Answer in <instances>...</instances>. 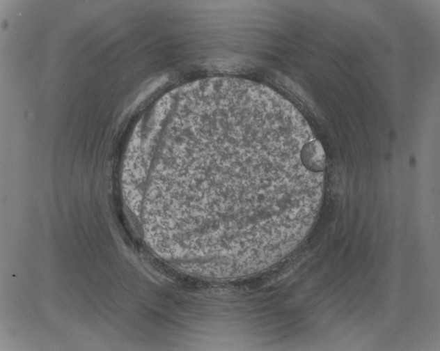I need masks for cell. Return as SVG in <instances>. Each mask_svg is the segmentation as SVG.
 <instances>
[{"instance_id": "obj_1", "label": "cell", "mask_w": 440, "mask_h": 351, "mask_svg": "<svg viewBox=\"0 0 440 351\" xmlns=\"http://www.w3.org/2000/svg\"><path fill=\"white\" fill-rule=\"evenodd\" d=\"M188 219L216 231L296 224L324 190L311 158L314 136L269 108L214 107L179 124Z\"/></svg>"}]
</instances>
